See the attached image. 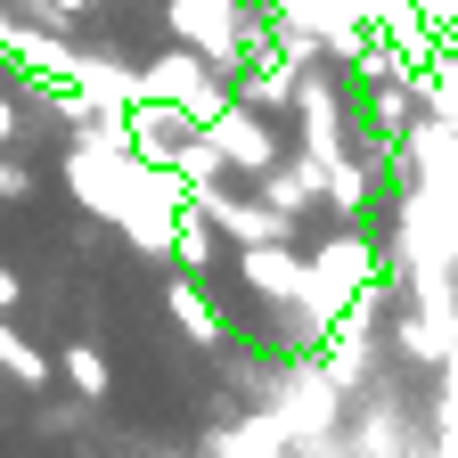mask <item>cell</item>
Returning a JSON list of instances; mask_svg holds the SVG:
<instances>
[{
    "label": "cell",
    "mask_w": 458,
    "mask_h": 458,
    "mask_svg": "<svg viewBox=\"0 0 458 458\" xmlns=\"http://www.w3.org/2000/svg\"><path fill=\"white\" fill-rule=\"evenodd\" d=\"M369 278H385V246H377L369 229L352 221V229H335V238H327L319 254H303V295H295V311H303V319L327 335V319H335L344 303H352Z\"/></svg>",
    "instance_id": "1"
},
{
    "label": "cell",
    "mask_w": 458,
    "mask_h": 458,
    "mask_svg": "<svg viewBox=\"0 0 458 458\" xmlns=\"http://www.w3.org/2000/svg\"><path fill=\"white\" fill-rule=\"evenodd\" d=\"M172 221H181V181H172L164 164H131L123 205H114V229H123L140 254H164L172 246Z\"/></svg>",
    "instance_id": "2"
},
{
    "label": "cell",
    "mask_w": 458,
    "mask_h": 458,
    "mask_svg": "<svg viewBox=\"0 0 458 458\" xmlns=\"http://www.w3.org/2000/svg\"><path fill=\"white\" fill-rule=\"evenodd\" d=\"M286 114H295V156L327 164V156L352 148V140H344V82H335V74L303 66V74H295V98H286Z\"/></svg>",
    "instance_id": "3"
},
{
    "label": "cell",
    "mask_w": 458,
    "mask_h": 458,
    "mask_svg": "<svg viewBox=\"0 0 458 458\" xmlns=\"http://www.w3.org/2000/svg\"><path fill=\"white\" fill-rule=\"evenodd\" d=\"M181 197L213 221V238H229V246H286V238H295V213H278L262 197H229L221 181L213 189H181Z\"/></svg>",
    "instance_id": "4"
},
{
    "label": "cell",
    "mask_w": 458,
    "mask_h": 458,
    "mask_svg": "<svg viewBox=\"0 0 458 458\" xmlns=\"http://www.w3.org/2000/svg\"><path fill=\"white\" fill-rule=\"evenodd\" d=\"M335 401H344V393H335V385L319 377V360L303 352L295 369H286V385H278V401H270L262 418L278 426V442H319V434L335 426Z\"/></svg>",
    "instance_id": "5"
},
{
    "label": "cell",
    "mask_w": 458,
    "mask_h": 458,
    "mask_svg": "<svg viewBox=\"0 0 458 458\" xmlns=\"http://www.w3.org/2000/svg\"><path fill=\"white\" fill-rule=\"evenodd\" d=\"M205 140L221 148L229 172H270V164H278V123H270V114H254V106H238V98L205 123Z\"/></svg>",
    "instance_id": "6"
},
{
    "label": "cell",
    "mask_w": 458,
    "mask_h": 458,
    "mask_svg": "<svg viewBox=\"0 0 458 458\" xmlns=\"http://www.w3.org/2000/svg\"><path fill=\"white\" fill-rule=\"evenodd\" d=\"M238 278L254 286V295L295 303V295H303V254H295V246H238Z\"/></svg>",
    "instance_id": "7"
},
{
    "label": "cell",
    "mask_w": 458,
    "mask_h": 458,
    "mask_svg": "<svg viewBox=\"0 0 458 458\" xmlns=\"http://www.w3.org/2000/svg\"><path fill=\"white\" fill-rule=\"evenodd\" d=\"M164 311H172V327H181L189 344H221V335H229V319H221V303L205 295V278H189V270H181V278H172V286H164Z\"/></svg>",
    "instance_id": "8"
},
{
    "label": "cell",
    "mask_w": 458,
    "mask_h": 458,
    "mask_svg": "<svg viewBox=\"0 0 458 458\" xmlns=\"http://www.w3.org/2000/svg\"><path fill=\"white\" fill-rule=\"evenodd\" d=\"M450 344H458V319H434V311H418V303L393 319V352H401V360H418V369H442V360H450Z\"/></svg>",
    "instance_id": "9"
},
{
    "label": "cell",
    "mask_w": 458,
    "mask_h": 458,
    "mask_svg": "<svg viewBox=\"0 0 458 458\" xmlns=\"http://www.w3.org/2000/svg\"><path fill=\"white\" fill-rule=\"evenodd\" d=\"M164 254L181 262L189 278H205V262H213V221H205L189 197H181V221H172V246H164Z\"/></svg>",
    "instance_id": "10"
},
{
    "label": "cell",
    "mask_w": 458,
    "mask_h": 458,
    "mask_svg": "<svg viewBox=\"0 0 458 458\" xmlns=\"http://www.w3.org/2000/svg\"><path fill=\"white\" fill-rule=\"evenodd\" d=\"M164 172H172V181H181V189H213V181H221L229 164H221V148H213L205 131H189L181 148H172V164H164Z\"/></svg>",
    "instance_id": "11"
},
{
    "label": "cell",
    "mask_w": 458,
    "mask_h": 458,
    "mask_svg": "<svg viewBox=\"0 0 458 458\" xmlns=\"http://www.w3.org/2000/svg\"><path fill=\"white\" fill-rule=\"evenodd\" d=\"M57 369H66V385L82 393V401H106V385H114V369H106V352H98V344H66V360H57Z\"/></svg>",
    "instance_id": "12"
},
{
    "label": "cell",
    "mask_w": 458,
    "mask_h": 458,
    "mask_svg": "<svg viewBox=\"0 0 458 458\" xmlns=\"http://www.w3.org/2000/svg\"><path fill=\"white\" fill-rule=\"evenodd\" d=\"M0 369H9L17 385H49V360H41L33 344H25V335L9 327V311H0Z\"/></svg>",
    "instance_id": "13"
},
{
    "label": "cell",
    "mask_w": 458,
    "mask_h": 458,
    "mask_svg": "<svg viewBox=\"0 0 458 458\" xmlns=\"http://www.w3.org/2000/svg\"><path fill=\"white\" fill-rule=\"evenodd\" d=\"M33 197V172H25V156H9L0 148V205H25Z\"/></svg>",
    "instance_id": "14"
},
{
    "label": "cell",
    "mask_w": 458,
    "mask_h": 458,
    "mask_svg": "<svg viewBox=\"0 0 458 458\" xmlns=\"http://www.w3.org/2000/svg\"><path fill=\"white\" fill-rule=\"evenodd\" d=\"M17 303H25V270L0 262V311H17Z\"/></svg>",
    "instance_id": "15"
},
{
    "label": "cell",
    "mask_w": 458,
    "mask_h": 458,
    "mask_svg": "<svg viewBox=\"0 0 458 458\" xmlns=\"http://www.w3.org/2000/svg\"><path fill=\"white\" fill-rule=\"evenodd\" d=\"M17 131H25V114H17V98L0 90V148H17Z\"/></svg>",
    "instance_id": "16"
}]
</instances>
